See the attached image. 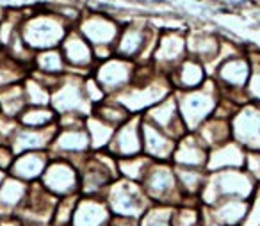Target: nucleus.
Here are the masks:
<instances>
[{
    "label": "nucleus",
    "instance_id": "1",
    "mask_svg": "<svg viewBox=\"0 0 260 226\" xmlns=\"http://www.w3.org/2000/svg\"><path fill=\"white\" fill-rule=\"evenodd\" d=\"M107 207L114 217L121 219H141L146 208V194L145 190L138 189L134 183L123 182L112 187L109 192Z\"/></svg>",
    "mask_w": 260,
    "mask_h": 226
},
{
    "label": "nucleus",
    "instance_id": "2",
    "mask_svg": "<svg viewBox=\"0 0 260 226\" xmlns=\"http://www.w3.org/2000/svg\"><path fill=\"white\" fill-rule=\"evenodd\" d=\"M111 221L112 214L107 205L102 200L87 196L86 200H79L70 226H107Z\"/></svg>",
    "mask_w": 260,
    "mask_h": 226
},
{
    "label": "nucleus",
    "instance_id": "3",
    "mask_svg": "<svg viewBox=\"0 0 260 226\" xmlns=\"http://www.w3.org/2000/svg\"><path fill=\"white\" fill-rule=\"evenodd\" d=\"M27 189L18 180H6L0 185V219L15 215V208L23 203Z\"/></svg>",
    "mask_w": 260,
    "mask_h": 226
},
{
    "label": "nucleus",
    "instance_id": "4",
    "mask_svg": "<svg viewBox=\"0 0 260 226\" xmlns=\"http://www.w3.org/2000/svg\"><path fill=\"white\" fill-rule=\"evenodd\" d=\"M43 183L50 192L57 196H70L75 189V173L66 166H54L47 171Z\"/></svg>",
    "mask_w": 260,
    "mask_h": 226
},
{
    "label": "nucleus",
    "instance_id": "5",
    "mask_svg": "<svg viewBox=\"0 0 260 226\" xmlns=\"http://www.w3.org/2000/svg\"><path fill=\"white\" fill-rule=\"evenodd\" d=\"M175 189V178L168 171H157L145 183V194L150 200H159L162 203H171L170 194Z\"/></svg>",
    "mask_w": 260,
    "mask_h": 226
},
{
    "label": "nucleus",
    "instance_id": "6",
    "mask_svg": "<svg viewBox=\"0 0 260 226\" xmlns=\"http://www.w3.org/2000/svg\"><path fill=\"white\" fill-rule=\"evenodd\" d=\"M77 203H79V200H77L73 194L64 196L61 201H57L55 212H54V219H52V226H70L72 224V217H73V212H75Z\"/></svg>",
    "mask_w": 260,
    "mask_h": 226
},
{
    "label": "nucleus",
    "instance_id": "7",
    "mask_svg": "<svg viewBox=\"0 0 260 226\" xmlns=\"http://www.w3.org/2000/svg\"><path fill=\"white\" fill-rule=\"evenodd\" d=\"M171 226H203L202 212L194 208H177L171 214Z\"/></svg>",
    "mask_w": 260,
    "mask_h": 226
},
{
    "label": "nucleus",
    "instance_id": "8",
    "mask_svg": "<svg viewBox=\"0 0 260 226\" xmlns=\"http://www.w3.org/2000/svg\"><path fill=\"white\" fill-rule=\"evenodd\" d=\"M40 171H41V164L36 157L22 160L18 166H15V173L20 178H34V176L40 175Z\"/></svg>",
    "mask_w": 260,
    "mask_h": 226
},
{
    "label": "nucleus",
    "instance_id": "9",
    "mask_svg": "<svg viewBox=\"0 0 260 226\" xmlns=\"http://www.w3.org/2000/svg\"><path fill=\"white\" fill-rule=\"evenodd\" d=\"M241 226H260V196H256L253 203L249 205L248 214H246Z\"/></svg>",
    "mask_w": 260,
    "mask_h": 226
},
{
    "label": "nucleus",
    "instance_id": "10",
    "mask_svg": "<svg viewBox=\"0 0 260 226\" xmlns=\"http://www.w3.org/2000/svg\"><path fill=\"white\" fill-rule=\"evenodd\" d=\"M182 183H184V187L187 189V192H196V190L203 185V182H200V176L196 175L194 171L182 173Z\"/></svg>",
    "mask_w": 260,
    "mask_h": 226
},
{
    "label": "nucleus",
    "instance_id": "11",
    "mask_svg": "<svg viewBox=\"0 0 260 226\" xmlns=\"http://www.w3.org/2000/svg\"><path fill=\"white\" fill-rule=\"evenodd\" d=\"M0 226H23L22 221H20L16 215H11V217H2L0 219Z\"/></svg>",
    "mask_w": 260,
    "mask_h": 226
},
{
    "label": "nucleus",
    "instance_id": "12",
    "mask_svg": "<svg viewBox=\"0 0 260 226\" xmlns=\"http://www.w3.org/2000/svg\"><path fill=\"white\" fill-rule=\"evenodd\" d=\"M0 178H2V175H0Z\"/></svg>",
    "mask_w": 260,
    "mask_h": 226
}]
</instances>
